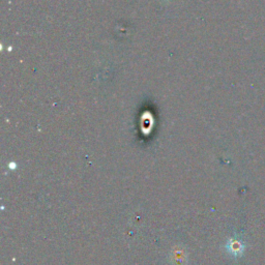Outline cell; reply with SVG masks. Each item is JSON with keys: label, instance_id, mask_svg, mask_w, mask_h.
I'll return each mask as SVG.
<instances>
[{"label": "cell", "instance_id": "6da1fadb", "mask_svg": "<svg viewBox=\"0 0 265 265\" xmlns=\"http://www.w3.org/2000/svg\"><path fill=\"white\" fill-rule=\"evenodd\" d=\"M225 249H226V252L230 256H232L234 258H238V257H241L242 255H244L246 246H245V242L242 241L241 239H239L237 237H232V238L228 239L227 244L225 246Z\"/></svg>", "mask_w": 265, "mask_h": 265}, {"label": "cell", "instance_id": "7a4b0ae2", "mask_svg": "<svg viewBox=\"0 0 265 265\" xmlns=\"http://www.w3.org/2000/svg\"><path fill=\"white\" fill-rule=\"evenodd\" d=\"M170 262L172 265H187L188 264V253L186 249L175 248L170 254Z\"/></svg>", "mask_w": 265, "mask_h": 265}]
</instances>
